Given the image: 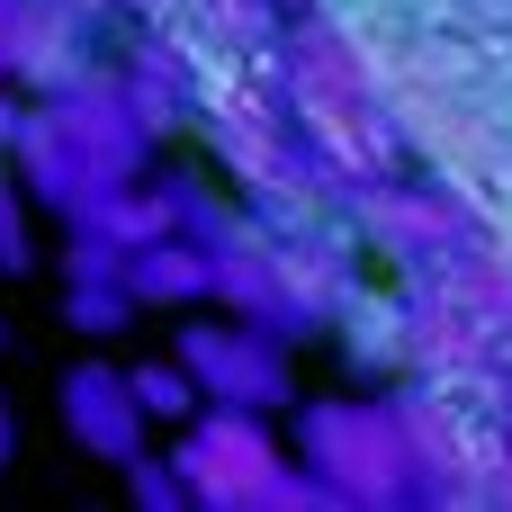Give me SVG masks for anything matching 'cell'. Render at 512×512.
<instances>
[{
	"label": "cell",
	"mask_w": 512,
	"mask_h": 512,
	"mask_svg": "<svg viewBox=\"0 0 512 512\" xmlns=\"http://www.w3.org/2000/svg\"><path fill=\"white\" fill-rule=\"evenodd\" d=\"M153 144H162V135L144 126L126 72L90 54L81 72L27 90V117H18V135H9V171H18V189H27L45 216L72 225V216L99 207L108 189L144 180V171H153Z\"/></svg>",
	"instance_id": "1"
},
{
	"label": "cell",
	"mask_w": 512,
	"mask_h": 512,
	"mask_svg": "<svg viewBox=\"0 0 512 512\" xmlns=\"http://www.w3.org/2000/svg\"><path fill=\"white\" fill-rule=\"evenodd\" d=\"M270 90L297 126V144L315 153V171L342 189L360 180H387L405 162V126H396V99L378 90V72L360 63V45L333 27V18H297L279 36V63H270Z\"/></svg>",
	"instance_id": "2"
},
{
	"label": "cell",
	"mask_w": 512,
	"mask_h": 512,
	"mask_svg": "<svg viewBox=\"0 0 512 512\" xmlns=\"http://www.w3.org/2000/svg\"><path fill=\"white\" fill-rule=\"evenodd\" d=\"M297 459L324 477L333 512L414 504V441L396 396H315L297 405Z\"/></svg>",
	"instance_id": "3"
},
{
	"label": "cell",
	"mask_w": 512,
	"mask_h": 512,
	"mask_svg": "<svg viewBox=\"0 0 512 512\" xmlns=\"http://www.w3.org/2000/svg\"><path fill=\"white\" fill-rule=\"evenodd\" d=\"M342 216H351V243L378 252V261H396L405 279H423L432 261H450L459 243L486 234V216H477L450 180H405V171L342 189Z\"/></svg>",
	"instance_id": "4"
},
{
	"label": "cell",
	"mask_w": 512,
	"mask_h": 512,
	"mask_svg": "<svg viewBox=\"0 0 512 512\" xmlns=\"http://www.w3.org/2000/svg\"><path fill=\"white\" fill-rule=\"evenodd\" d=\"M297 450H279L270 414L252 405H198L180 432H171V468L189 486V504L207 512H270V486Z\"/></svg>",
	"instance_id": "5"
},
{
	"label": "cell",
	"mask_w": 512,
	"mask_h": 512,
	"mask_svg": "<svg viewBox=\"0 0 512 512\" xmlns=\"http://www.w3.org/2000/svg\"><path fill=\"white\" fill-rule=\"evenodd\" d=\"M189 378H198V396L207 405H252V414H279V405H297V369H288V342L279 333H261V324H243V315H189L180 324V351H171Z\"/></svg>",
	"instance_id": "6"
},
{
	"label": "cell",
	"mask_w": 512,
	"mask_h": 512,
	"mask_svg": "<svg viewBox=\"0 0 512 512\" xmlns=\"http://www.w3.org/2000/svg\"><path fill=\"white\" fill-rule=\"evenodd\" d=\"M216 306L243 315V324H261V333H279V342L324 333V315H315L306 288H297V261H288L279 225H261V216H243V225L216 243Z\"/></svg>",
	"instance_id": "7"
},
{
	"label": "cell",
	"mask_w": 512,
	"mask_h": 512,
	"mask_svg": "<svg viewBox=\"0 0 512 512\" xmlns=\"http://www.w3.org/2000/svg\"><path fill=\"white\" fill-rule=\"evenodd\" d=\"M63 432L81 441V459H108V468H126V459L153 450V414L135 405V378L108 369V360L63 369Z\"/></svg>",
	"instance_id": "8"
},
{
	"label": "cell",
	"mask_w": 512,
	"mask_h": 512,
	"mask_svg": "<svg viewBox=\"0 0 512 512\" xmlns=\"http://www.w3.org/2000/svg\"><path fill=\"white\" fill-rule=\"evenodd\" d=\"M126 288H135L144 315H198V306H216V243L153 234V243L126 252Z\"/></svg>",
	"instance_id": "9"
},
{
	"label": "cell",
	"mask_w": 512,
	"mask_h": 512,
	"mask_svg": "<svg viewBox=\"0 0 512 512\" xmlns=\"http://www.w3.org/2000/svg\"><path fill=\"white\" fill-rule=\"evenodd\" d=\"M90 27H99V9H81V0H18L9 81H18V90H45V81L81 72V63H90Z\"/></svg>",
	"instance_id": "10"
},
{
	"label": "cell",
	"mask_w": 512,
	"mask_h": 512,
	"mask_svg": "<svg viewBox=\"0 0 512 512\" xmlns=\"http://www.w3.org/2000/svg\"><path fill=\"white\" fill-rule=\"evenodd\" d=\"M405 333H414V297L405 288H360L333 315V342L360 378H405Z\"/></svg>",
	"instance_id": "11"
},
{
	"label": "cell",
	"mask_w": 512,
	"mask_h": 512,
	"mask_svg": "<svg viewBox=\"0 0 512 512\" xmlns=\"http://www.w3.org/2000/svg\"><path fill=\"white\" fill-rule=\"evenodd\" d=\"M63 324L90 333V342H117L126 324H144V306H135L126 270H72L63 279Z\"/></svg>",
	"instance_id": "12"
},
{
	"label": "cell",
	"mask_w": 512,
	"mask_h": 512,
	"mask_svg": "<svg viewBox=\"0 0 512 512\" xmlns=\"http://www.w3.org/2000/svg\"><path fill=\"white\" fill-rule=\"evenodd\" d=\"M126 378H135V405L153 414V432H180V423L207 405V396H198V378H189L180 360H144V369H126Z\"/></svg>",
	"instance_id": "13"
},
{
	"label": "cell",
	"mask_w": 512,
	"mask_h": 512,
	"mask_svg": "<svg viewBox=\"0 0 512 512\" xmlns=\"http://www.w3.org/2000/svg\"><path fill=\"white\" fill-rule=\"evenodd\" d=\"M117 477H126V495H135L144 512H180V504H189V486H180V468H171V450H162V459L144 450V459H126Z\"/></svg>",
	"instance_id": "14"
},
{
	"label": "cell",
	"mask_w": 512,
	"mask_h": 512,
	"mask_svg": "<svg viewBox=\"0 0 512 512\" xmlns=\"http://www.w3.org/2000/svg\"><path fill=\"white\" fill-rule=\"evenodd\" d=\"M36 261V234H27V189L0 198V270H27Z\"/></svg>",
	"instance_id": "15"
},
{
	"label": "cell",
	"mask_w": 512,
	"mask_h": 512,
	"mask_svg": "<svg viewBox=\"0 0 512 512\" xmlns=\"http://www.w3.org/2000/svg\"><path fill=\"white\" fill-rule=\"evenodd\" d=\"M9 27H18V0H0V72H9Z\"/></svg>",
	"instance_id": "16"
},
{
	"label": "cell",
	"mask_w": 512,
	"mask_h": 512,
	"mask_svg": "<svg viewBox=\"0 0 512 512\" xmlns=\"http://www.w3.org/2000/svg\"><path fill=\"white\" fill-rule=\"evenodd\" d=\"M9 450H18V423H9V405H0V468H9Z\"/></svg>",
	"instance_id": "17"
},
{
	"label": "cell",
	"mask_w": 512,
	"mask_h": 512,
	"mask_svg": "<svg viewBox=\"0 0 512 512\" xmlns=\"http://www.w3.org/2000/svg\"><path fill=\"white\" fill-rule=\"evenodd\" d=\"M9 189H18V171H9V144H0V198H9Z\"/></svg>",
	"instance_id": "18"
},
{
	"label": "cell",
	"mask_w": 512,
	"mask_h": 512,
	"mask_svg": "<svg viewBox=\"0 0 512 512\" xmlns=\"http://www.w3.org/2000/svg\"><path fill=\"white\" fill-rule=\"evenodd\" d=\"M0 342H9V324H0Z\"/></svg>",
	"instance_id": "19"
}]
</instances>
